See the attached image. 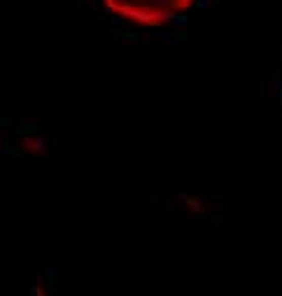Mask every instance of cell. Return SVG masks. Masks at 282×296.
<instances>
[{"instance_id": "1", "label": "cell", "mask_w": 282, "mask_h": 296, "mask_svg": "<svg viewBox=\"0 0 282 296\" xmlns=\"http://www.w3.org/2000/svg\"><path fill=\"white\" fill-rule=\"evenodd\" d=\"M108 17L143 30H159L185 21L196 0H98Z\"/></svg>"}]
</instances>
